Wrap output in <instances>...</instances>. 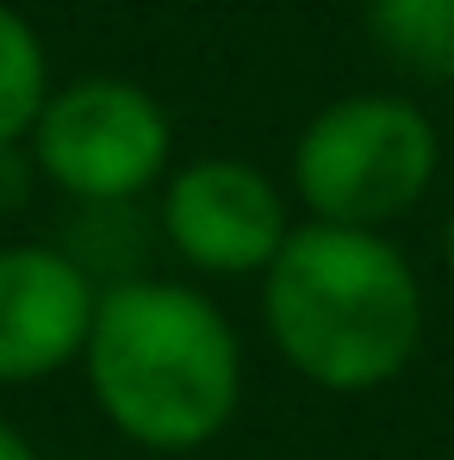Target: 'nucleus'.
<instances>
[{"label": "nucleus", "instance_id": "obj_4", "mask_svg": "<svg viewBox=\"0 0 454 460\" xmlns=\"http://www.w3.org/2000/svg\"><path fill=\"white\" fill-rule=\"evenodd\" d=\"M25 155L38 181L63 199L119 212L168 174L174 125L150 87L125 75H81L69 87H50Z\"/></svg>", "mask_w": 454, "mask_h": 460}, {"label": "nucleus", "instance_id": "obj_1", "mask_svg": "<svg viewBox=\"0 0 454 460\" xmlns=\"http://www.w3.org/2000/svg\"><path fill=\"white\" fill-rule=\"evenodd\" d=\"M81 374L131 448L193 455L225 436L243 404V342L200 287L138 274L100 287Z\"/></svg>", "mask_w": 454, "mask_h": 460}, {"label": "nucleus", "instance_id": "obj_10", "mask_svg": "<svg viewBox=\"0 0 454 460\" xmlns=\"http://www.w3.org/2000/svg\"><path fill=\"white\" fill-rule=\"evenodd\" d=\"M0 460H38L31 436H25V429H13L6 417H0Z\"/></svg>", "mask_w": 454, "mask_h": 460}, {"label": "nucleus", "instance_id": "obj_11", "mask_svg": "<svg viewBox=\"0 0 454 460\" xmlns=\"http://www.w3.org/2000/svg\"><path fill=\"white\" fill-rule=\"evenodd\" d=\"M442 274H449V293H454V206H449V225H442Z\"/></svg>", "mask_w": 454, "mask_h": 460}, {"label": "nucleus", "instance_id": "obj_7", "mask_svg": "<svg viewBox=\"0 0 454 460\" xmlns=\"http://www.w3.org/2000/svg\"><path fill=\"white\" fill-rule=\"evenodd\" d=\"M379 50L430 81H454V0H368Z\"/></svg>", "mask_w": 454, "mask_h": 460}, {"label": "nucleus", "instance_id": "obj_9", "mask_svg": "<svg viewBox=\"0 0 454 460\" xmlns=\"http://www.w3.org/2000/svg\"><path fill=\"white\" fill-rule=\"evenodd\" d=\"M31 181H38V168H31V155L0 150V212H13V206H25V193H31Z\"/></svg>", "mask_w": 454, "mask_h": 460}, {"label": "nucleus", "instance_id": "obj_8", "mask_svg": "<svg viewBox=\"0 0 454 460\" xmlns=\"http://www.w3.org/2000/svg\"><path fill=\"white\" fill-rule=\"evenodd\" d=\"M44 100H50L44 38L31 31L25 13H13V6L0 0V150H13L19 137H31Z\"/></svg>", "mask_w": 454, "mask_h": 460}, {"label": "nucleus", "instance_id": "obj_2", "mask_svg": "<svg viewBox=\"0 0 454 460\" xmlns=\"http://www.w3.org/2000/svg\"><path fill=\"white\" fill-rule=\"evenodd\" d=\"M274 355L317 392H379L423 342V287L386 230L293 225L262 274Z\"/></svg>", "mask_w": 454, "mask_h": 460}, {"label": "nucleus", "instance_id": "obj_6", "mask_svg": "<svg viewBox=\"0 0 454 460\" xmlns=\"http://www.w3.org/2000/svg\"><path fill=\"white\" fill-rule=\"evenodd\" d=\"M100 287L76 249L6 243L0 249V385H38L76 367L93 330Z\"/></svg>", "mask_w": 454, "mask_h": 460}, {"label": "nucleus", "instance_id": "obj_3", "mask_svg": "<svg viewBox=\"0 0 454 460\" xmlns=\"http://www.w3.org/2000/svg\"><path fill=\"white\" fill-rule=\"evenodd\" d=\"M436 119L405 93H343L305 119L293 144V193L311 225L386 230L436 187Z\"/></svg>", "mask_w": 454, "mask_h": 460}, {"label": "nucleus", "instance_id": "obj_5", "mask_svg": "<svg viewBox=\"0 0 454 460\" xmlns=\"http://www.w3.org/2000/svg\"><path fill=\"white\" fill-rule=\"evenodd\" d=\"M287 193L243 155H200L162 181V236L168 249L212 280L268 274L287 243Z\"/></svg>", "mask_w": 454, "mask_h": 460}]
</instances>
